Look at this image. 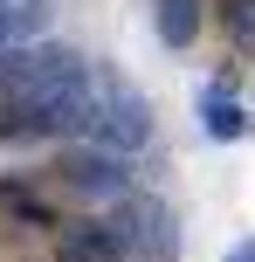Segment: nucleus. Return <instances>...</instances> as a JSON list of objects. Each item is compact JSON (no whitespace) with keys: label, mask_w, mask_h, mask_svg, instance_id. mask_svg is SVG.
<instances>
[{"label":"nucleus","mask_w":255,"mask_h":262,"mask_svg":"<svg viewBox=\"0 0 255 262\" xmlns=\"http://www.w3.org/2000/svg\"><path fill=\"white\" fill-rule=\"evenodd\" d=\"M55 249H62V262H124L110 221H69L62 235H55Z\"/></svg>","instance_id":"5"},{"label":"nucleus","mask_w":255,"mask_h":262,"mask_svg":"<svg viewBox=\"0 0 255 262\" xmlns=\"http://www.w3.org/2000/svg\"><path fill=\"white\" fill-rule=\"evenodd\" d=\"M221 262H255V235H242V242H235V249L221 255Z\"/></svg>","instance_id":"8"},{"label":"nucleus","mask_w":255,"mask_h":262,"mask_svg":"<svg viewBox=\"0 0 255 262\" xmlns=\"http://www.w3.org/2000/svg\"><path fill=\"white\" fill-rule=\"evenodd\" d=\"M152 138V97H138L124 76L97 69V118H90V145H110V152L131 159L138 145Z\"/></svg>","instance_id":"2"},{"label":"nucleus","mask_w":255,"mask_h":262,"mask_svg":"<svg viewBox=\"0 0 255 262\" xmlns=\"http://www.w3.org/2000/svg\"><path fill=\"white\" fill-rule=\"evenodd\" d=\"M55 180L69 193H83V200H124L131 193V159L110 152V145H69L55 159Z\"/></svg>","instance_id":"3"},{"label":"nucleus","mask_w":255,"mask_h":262,"mask_svg":"<svg viewBox=\"0 0 255 262\" xmlns=\"http://www.w3.org/2000/svg\"><path fill=\"white\" fill-rule=\"evenodd\" d=\"M110 235H118L124 262H173L179 255V221L159 193H124L110 214Z\"/></svg>","instance_id":"1"},{"label":"nucleus","mask_w":255,"mask_h":262,"mask_svg":"<svg viewBox=\"0 0 255 262\" xmlns=\"http://www.w3.org/2000/svg\"><path fill=\"white\" fill-rule=\"evenodd\" d=\"M0 207L14 214V221H28V228H49L55 214H49V200H41V186L35 180H0Z\"/></svg>","instance_id":"7"},{"label":"nucleus","mask_w":255,"mask_h":262,"mask_svg":"<svg viewBox=\"0 0 255 262\" xmlns=\"http://www.w3.org/2000/svg\"><path fill=\"white\" fill-rule=\"evenodd\" d=\"M49 14H55V0H0V55H7V49H28V41H41Z\"/></svg>","instance_id":"6"},{"label":"nucleus","mask_w":255,"mask_h":262,"mask_svg":"<svg viewBox=\"0 0 255 262\" xmlns=\"http://www.w3.org/2000/svg\"><path fill=\"white\" fill-rule=\"evenodd\" d=\"M200 131H207V138H221V145H235V138L248 131V111H242V97H235L228 76H214V83L200 90Z\"/></svg>","instance_id":"4"}]
</instances>
